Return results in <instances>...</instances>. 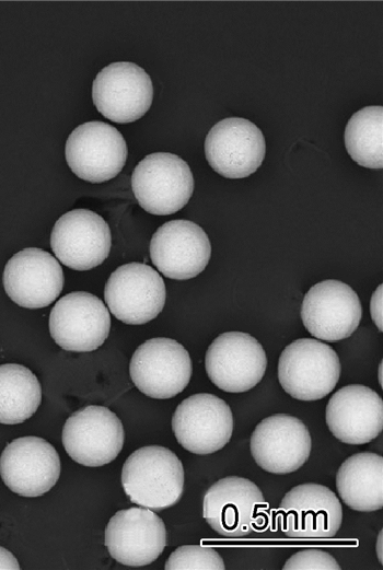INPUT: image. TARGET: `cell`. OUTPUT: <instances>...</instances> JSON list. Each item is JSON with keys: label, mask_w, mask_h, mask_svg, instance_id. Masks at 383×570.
<instances>
[{"label": "cell", "mask_w": 383, "mask_h": 570, "mask_svg": "<svg viewBox=\"0 0 383 570\" xmlns=\"http://www.w3.org/2000/svg\"><path fill=\"white\" fill-rule=\"evenodd\" d=\"M131 188L140 207L158 216L181 210L194 191L189 165L178 155L155 152L144 156L134 168Z\"/></svg>", "instance_id": "277c9868"}, {"label": "cell", "mask_w": 383, "mask_h": 570, "mask_svg": "<svg viewBox=\"0 0 383 570\" xmlns=\"http://www.w3.org/2000/svg\"><path fill=\"white\" fill-rule=\"evenodd\" d=\"M361 316L358 294L347 283L334 279L312 286L301 305L304 327L313 337L328 342L351 336Z\"/></svg>", "instance_id": "4fadbf2b"}, {"label": "cell", "mask_w": 383, "mask_h": 570, "mask_svg": "<svg viewBox=\"0 0 383 570\" xmlns=\"http://www.w3.org/2000/svg\"><path fill=\"white\" fill-rule=\"evenodd\" d=\"M121 486L129 500L154 512L176 504L184 491V467L177 455L160 445L132 452L121 469Z\"/></svg>", "instance_id": "6da1fadb"}, {"label": "cell", "mask_w": 383, "mask_h": 570, "mask_svg": "<svg viewBox=\"0 0 383 570\" xmlns=\"http://www.w3.org/2000/svg\"><path fill=\"white\" fill-rule=\"evenodd\" d=\"M92 100L107 119L119 124L136 121L152 104L151 78L134 62H113L96 74L92 83Z\"/></svg>", "instance_id": "30bf717a"}, {"label": "cell", "mask_w": 383, "mask_h": 570, "mask_svg": "<svg viewBox=\"0 0 383 570\" xmlns=\"http://www.w3.org/2000/svg\"><path fill=\"white\" fill-rule=\"evenodd\" d=\"M281 531L291 538L334 537L343 523V507L326 486L307 482L290 489L278 509Z\"/></svg>", "instance_id": "5bb4252c"}, {"label": "cell", "mask_w": 383, "mask_h": 570, "mask_svg": "<svg viewBox=\"0 0 383 570\" xmlns=\"http://www.w3.org/2000/svg\"><path fill=\"white\" fill-rule=\"evenodd\" d=\"M40 400V384L28 368L16 363L0 365V423H22L35 414Z\"/></svg>", "instance_id": "cb8c5ba5"}, {"label": "cell", "mask_w": 383, "mask_h": 570, "mask_svg": "<svg viewBox=\"0 0 383 570\" xmlns=\"http://www.w3.org/2000/svg\"><path fill=\"white\" fill-rule=\"evenodd\" d=\"M382 284H380L373 292L372 296H371V302H370V313H371V317H372V321L373 323L375 324V326L378 327V329L380 331L383 330V327H382Z\"/></svg>", "instance_id": "83f0119b"}, {"label": "cell", "mask_w": 383, "mask_h": 570, "mask_svg": "<svg viewBox=\"0 0 383 570\" xmlns=\"http://www.w3.org/2000/svg\"><path fill=\"white\" fill-rule=\"evenodd\" d=\"M340 369L339 358L330 346L314 338H300L282 350L278 380L291 397L317 400L335 388Z\"/></svg>", "instance_id": "3957f363"}, {"label": "cell", "mask_w": 383, "mask_h": 570, "mask_svg": "<svg viewBox=\"0 0 383 570\" xmlns=\"http://www.w3.org/2000/svg\"><path fill=\"white\" fill-rule=\"evenodd\" d=\"M202 516L223 537H244L269 527L268 503L249 479L228 476L211 485L202 500Z\"/></svg>", "instance_id": "7a4b0ae2"}, {"label": "cell", "mask_w": 383, "mask_h": 570, "mask_svg": "<svg viewBox=\"0 0 383 570\" xmlns=\"http://www.w3.org/2000/svg\"><path fill=\"white\" fill-rule=\"evenodd\" d=\"M65 155L71 171L90 183H103L117 176L127 159L123 135L109 124L88 121L69 135Z\"/></svg>", "instance_id": "9c48e42d"}, {"label": "cell", "mask_w": 383, "mask_h": 570, "mask_svg": "<svg viewBox=\"0 0 383 570\" xmlns=\"http://www.w3.org/2000/svg\"><path fill=\"white\" fill-rule=\"evenodd\" d=\"M336 489L343 502L359 512L383 507V457L359 452L344 461L336 474Z\"/></svg>", "instance_id": "603a6c76"}, {"label": "cell", "mask_w": 383, "mask_h": 570, "mask_svg": "<svg viewBox=\"0 0 383 570\" xmlns=\"http://www.w3.org/2000/svg\"><path fill=\"white\" fill-rule=\"evenodd\" d=\"M3 287L9 298L26 309L53 303L63 287V272L48 252L28 247L14 254L3 270Z\"/></svg>", "instance_id": "44dd1931"}, {"label": "cell", "mask_w": 383, "mask_h": 570, "mask_svg": "<svg viewBox=\"0 0 383 570\" xmlns=\"http://www.w3.org/2000/svg\"><path fill=\"white\" fill-rule=\"evenodd\" d=\"M68 455L77 463L98 467L120 453L125 432L120 419L108 408L91 405L74 411L61 435Z\"/></svg>", "instance_id": "52a82bcc"}, {"label": "cell", "mask_w": 383, "mask_h": 570, "mask_svg": "<svg viewBox=\"0 0 383 570\" xmlns=\"http://www.w3.org/2000/svg\"><path fill=\"white\" fill-rule=\"evenodd\" d=\"M283 570H340L336 559L322 549L307 548L293 554L285 562Z\"/></svg>", "instance_id": "4316f807"}, {"label": "cell", "mask_w": 383, "mask_h": 570, "mask_svg": "<svg viewBox=\"0 0 383 570\" xmlns=\"http://www.w3.org/2000/svg\"><path fill=\"white\" fill-rule=\"evenodd\" d=\"M265 137L251 120L229 117L218 121L206 136L205 154L209 165L227 178H244L262 165Z\"/></svg>", "instance_id": "9a60e30c"}, {"label": "cell", "mask_w": 383, "mask_h": 570, "mask_svg": "<svg viewBox=\"0 0 383 570\" xmlns=\"http://www.w3.org/2000/svg\"><path fill=\"white\" fill-rule=\"evenodd\" d=\"M172 430L177 442L188 452L199 455L214 453L232 437L231 408L213 394H194L176 407Z\"/></svg>", "instance_id": "8fae6325"}, {"label": "cell", "mask_w": 383, "mask_h": 570, "mask_svg": "<svg viewBox=\"0 0 383 570\" xmlns=\"http://www.w3.org/2000/svg\"><path fill=\"white\" fill-rule=\"evenodd\" d=\"M382 534H383V532L380 531L379 536H378V540H376V546H375L376 547V556H378L381 565L383 563V559H382V557H383V555H382V548H383Z\"/></svg>", "instance_id": "f546056e"}, {"label": "cell", "mask_w": 383, "mask_h": 570, "mask_svg": "<svg viewBox=\"0 0 383 570\" xmlns=\"http://www.w3.org/2000/svg\"><path fill=\"white\" fill-rule=\"evenodd\" d=\"M381 376H382V365H380V384L382 386V379H381Z\"/></svg>", "instance_id": "4dcf8cb0"}, {"label": "cell", "mask_w": 383, "mask_h": 570, "mask_svg": "<svg viewBox=\"0 0 383 570\" xmlns=\"http://www.w3.org/2000/svg\"><path fill=\"white\" fill-rule=\"evenodd\" d=\"M325 420L332 434L343 443H369L383 429V400L368 386L346 385L329 398Z\"/></svg>", "instance_id": "7402d4cb"}, {"label": "cell", "mask_w": 383, "mask_h": 570, "mask_svg": "<svg viewBox=\"0 0 383 570\" xmlns=\"http://www.w3.org/2000/svg\"><path fill=\"white\" fill-rule=\"evenodd\" d=\"M165 284L156 270L142 263L119 266L106 281L104 299L112 314L129 325L146 324L163 310Z\"/></svg>", "instance_id": "ba28073f"}, {"label": "cell", "mask_w": 383, "mask_h": 570, "mask_svg": "<svg viewBox=\"0 0 383 570\" xmlns=\"http://www.w3.org/2000/svg\"><path fill=\"white\" fill-rule=\"evenodd\" d=\"M109 329L107 307L100 298L89 292L68 293L50 311V336L68 351L88 352L97 349L106 340Z\"/></svg>", "instance_id": "7c38bea8"}, {"label": "cell", "mask_w": 383, "mask_h": 570, "mask_svg": "<svg viewBox=\"0 0 383 570\" xmlns=\"http://www.w3.org/2000/svg\"><path fill=\"white\" fill-rule=\"evenodd\" d=\"M56 257L74 270H89L101 265L112 246L106 221L88 209H74L62 214L50 234Z\"/></svg>", "instance_id": "d6986e66"}, {"label": "cell", "mask_w": 383, "mask_h": 570, "mask_svg": "<svg viewBox=\"0 0 383 570\" xmlns=\"http://www.w3.org/2000/svg\"><path fill=\"white\" fill-rule=\"evenodd\" d=\"M211 244L207 233L189 220H172L153 233L150 257L165 277L187 280L208 265Z\"/></svg>", "instance_id": "ffe728a7"}, {"label": "cell", "mask_w": 383, "mask_h": 570, "mask_svg": "<svg viewBox=\"0 0 383 570\" xmlns=\"http://www.w3.org/2000/svg\"><path fill=\"white\" fill-rule=\"evenodd\" d=\"M312 440L307 427L299 418L275 414L263 419L249 440L256 464L271 474H289L307 461Z\"/></svg>", "instance_id": "e0dca14e"}, {"label": "cell", "mask_w": 383, "mask_h": 570, "mask_svg": "<svg viewBox=\"0 0 383 570\" xmlns=\"http://www.w3.org/2000/svg\"><path fill=\"white\" fill-rule=\"evenodd\" d=\"M165 570H224L222 557L205 545H184L176 548L164 566Z\"/></svg>", "instance_id": "484cf974"}, {"label": "cell", "mask_w": 383, "mask_h": 570, "mask_svg": "<svg viewBox=\"0 0 383 570\" xmlns=\"http://www.w3.org/2000/svg\"><path fill=\"white\" fill-rule=\"evenodd\" d=\"M348 154L359 165L383 166V107L365 106L356 112L345 128Z\"/></svg>", "instance_id": "d4e9b609"}, {"label": "cell", "mask_w": 383, "mask_h": 570, "mask_svg": "<svg viewBox=\"0 0 383 570\" xmlns=\"http://www.w3.org/2000/svg\"><path fill=\"white\" fill-rule=\"evenodd\" d=\"M0 476L11 491L22 497H39L60 476L58 452L39 437L14 439L0 455Z\"/></svg>", "instance_id": "ac0fdd59"}, {"label": "cell", "mask_w": 383, "mask_h": 570, "mask_svg": "<svg viewBox=\"0 0 383 570\" xmlns=\"http://www.w3.org/2000/svg\"><path fill=\"white\" fill-rule=\"evenodd\" d=\"M193 372L188 351L178 341L155 337L146 340L134 352L129 373L144 395L166 399L188 385Z\"/></svg>", "instance_id": "5b68a950"}, {"label": "cell", "mask_w": 383, "mask_h": 570, "mask_svg": "<svg viewBox=\"0 0 383 570\" xmlns=\"http://www.w3.org/2000/svg\"><path fill=\"white\" fill-rule=\"evenodd\" d=\"M105 546L116 561L129 567L150 565L166 546V528L154 511L132 507L117 511L105 528Z\"/></svg>", "instance_id": "2e32d148"}, {"label": "cell", "mask_w": 383, "mask_h": 570, "mask_svg": "<svg viewBox=\"0 0 383 570\" xmlns=\"http://www.w3.org/2000/svg\"><path fill=\"white\" fill-rule=\"evenodd\" d=\"M267 367L260 342L243 331H227L209 345L205 368L210 381L228 393H243L257 385Z\"/></svg>", "instance_id": "8992f818"}, {"label": "cell", "mask_w": 383, "mask_h": 570, "mask_svg": "<svg viewBox=\"0 0 383 570\" xmlns=\"http://www.w3.org/2000/svg\"><path fill=\"white\" fill-rule=\"evenodd\" d=\"M20 565L14 555L0 546V570H19Z\"/></svg>", "instance_id": "f1b7e54d"}]
</instances>
